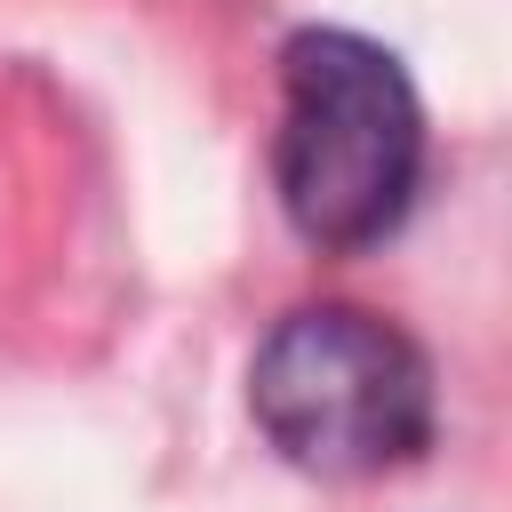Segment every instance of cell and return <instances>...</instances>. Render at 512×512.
<instances>
[{"label":"cell","mask_w":512,"mask_h":512,"mask_svg":"<svg viewBox=\"0 0 512 512\" xmlns=\"http://www.w3.org/2000/svg\"><path fill=\"white\" fill-rule=\"evenodd\" d=\"M424 176V104L400 56L344 24H304L280 48V136L272 184L288 224L328 248L360 256L400 232Z\"/></svg>","instance_id":"obj_1"},{"label":"cell","mask_w":512,"mask_h":512,"mask_svg":"<svg viewBox=\"0 0 512 512\" xmlns=\"http://www.w3.org/2000/svg\"><path fill=\"white\" fill-rule=\"evenodd\" d=\"M256 432L312 480H384L432 448V360L360 304L288 312L248 368Z\"/></svg>","instance_id":"obj_2"}]
</instances>
